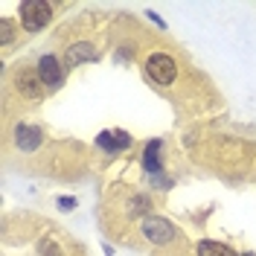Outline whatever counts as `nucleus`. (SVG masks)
<instances>
[{"label": "nucleus", "instance_id": "nucleus-8", "mask_svg": "<svg viewBox=\"0 0 256 256\" xmlns=\"http://www.w3.org/2000/svg\"><path fill=\"white\" fill-rule=\"evenodd\" d=\"M96 143L102 146L105 152H122V148L131 146V137H128L126 131H102L96 137Z\"/></svg>", "mask_w": 256, "mask_h": 256}, {"label": "nucleus", "instance_id": "nucleus-1", "mask_svg": "<svg viewBox=\"0 0 256 256\" xmlns=\"http://www.w3.org/2000/svg\"><path fill=\"white\" fill-rule=\"evenodd\" d=\"M52 20V6L47 0H24L20 3V24L26 32H41Z\"/></svg>", "mask_w": 256, "mask_h": 256}, {"label": "nucleus", "instance_id": "nucleus-13", "mask_svg": "<svg viewBox=\"0 0 256 256\" xmlns=\"http://www.w3.org/2000/svg\"><path fill=\"white\" fill-rule=\"evenodd\" d=\"M152 186H158V190H160V186H169V180L158 172V175H152Z\"/></svg>", "mask_w": 256, "mask_h": 256}, {"label": "nucleus", "instance_id": "nucleus-15", "mask_svg": "<svg viewBox=\"0 0 256 256\" xmlns=\"http://www.w3.org/2000/svg\"><path fill=\"white\" fill-rule=\"evenodd\" d=\"M148 20H154V24H158L160 30H163V26H166V24H163V20H160V18H158V15H154V12H148Z\"/></svg>", "mask_w": 256, "mask_h": 256}, {"label": "nucleus", "instance_id": "nucleus-4", "mask_svg": "<svg viewBox=\"0 0 256 256\" xmlns=\"http://www.w3.org/2000/svg\"><path fill=\"white\" fill-rule=\"evenodd\" d=\"M38 76H41V82H44V88L47 90H58L64 82V64L56 58V56H41L38 58Z\"/></svg>", "mask_w": 256, "mask_h": 256}, {"label": "nucleus", "instance_id": "nucleus-7", "mask_svg": "<svg viewBox=\"0 0 256 256\" xmlns=\"http://www.w3.org/2000/svg\"><path fill=\"white\" fill-rule=\"evenodd\" d=\"M44 143V131L35 126H18L15 128V146L20 152H35L38 146Z\"/></svg>", "mask_w": 256, "mask_h": 256}, {"label": "nucleus", "instance_id": "nucleus-14", "mask_svg": "<svg viewBox=\"0 0 256 256\" xmlns=\"http://www.w3.org/2000/svg\"><path fill=\"white\" fill-rule=\"evenodd\" d=\"M58 207L62 210H73L76 207V198H58Z\"/></svg>", "mask_w": 256, "mask_h": 256}, {"label": "nucleus", "instance_id": "nucleus-2", "mask_svg": "<svg viewBox=\"0 0 256 256\" xmlns=\"http://www.w3.org/2000/svg\"><path fill=\"white\" fill-rule=\"evenodd\" d=\"M146 73L158 82V84L166 88V84H172V82L178 79V62L169 52H152V56L146 58Z\"/></svg>", "mask_w": 256, "mask_h": 256}, {"label": "nucleus", "instance_id": "nucleus-5", "mask_svg": "<svg viewBox=\"0 0 256 256\" xmlns=\"http://www.w3.org/2000/svg\"><path fill=\"white\" fill-rule=\"evenodd\" d=\"M15 88L20 96H26V99H41V96L47 94V88H44V82L38 76V70H30V67H20L15 76Z\"/></svg>", "mask_w": 256, "mask_h": 256}, {"label": "nucleus", "instance_id": "nucleus-9", "mask_svg": "<svg viewBox=\"0 0 256 256\" xmlns=\"http://www.w3.org/2000/svg\"><path fill=\"white\" fill-rule=\"evenodd\" d=\"M160 158H163V143L160 140H152L143 152V169L148 175H158L160 172Z\"/></svg>", "mask_w": 256, "mask_h": 256}, {"label": "nucleus", "instance_id": "nucleus-3", "mask_svg": "<svg viewBox=\"0 0 256 256\" xmlns=\"http://www.w3.org/2000/svg\"><path fill=\"white\" fill-rule=\"evenodd\" d=\"M140 233H143V239H148L152 244H169V242L178 236L175 224L169 222V218H163V216H148V218L140 224Z\"/></svg>", "mask_w": 256, "mask_h": 256}, {"label": "nucleus", "instance_id": "nucleus-10", "mask_svg": "<svg viewBox=\"0 0 256 256\" xmlns=\"http://www.w3.org/2000/svg\"><path fill=\"white\" fill-rule=\"evenodd\" d=\"M195 254L198 256H239L230 244H224V242H198V248H195Z\"/></svg>", "mask_w": 256, "mask_h": 256}, {"label": "nucleus", "instance_id": "nucleus-12", "mask_svg": "<svg viewBox=\"0 0 256 256\" xmlns=\"http://www.w3.org/2000/svg\"><path fill=\"white\" fill-rule=\"evenodd\" d=\"M12 38H15L12 20H9V18H3V20H0V44H3V47H9V44H12Z\"/></svg>", "mask_w": 256, "mask_h": 256}, {"label": "nucleus", "instance_id": "nucleus-11", "mask_svg": "<svg viewBox=\"0 0 256 256\" xmlns=\"http://www.w3.org/2000/svg\"><path fill=\"white\" fill-rule=\"evenodd\" d=\"M128 212H131V216H146V212H148V207H152V201H148V198H146V195H137V198H131V204H128Z\"/></svg>", "mask_w": 256, "mask_h": 256}, {"label": "nucleus", "instance_id": "nucleus-6", "mask_svg": "<svg viewBox=\"0 0 256 256\" xmlns=\"http://www.w3.org/2000/svg\"><path fill=\"white\" fill-rule=\"evenodd\" d=\"M90 58H96V50L90 41H79V44H70V50L64 52V70H70V67H79L82 62H90Z\"/></svg>", "mask_w": 256, "mask_h": 256}, {"label": "nucleus", "instance_id": "nucleus-16", "mask_svg": "<svg viewBox=\"0 0 256 256\" xmlns=\"http://www.w3.org/2000/svg\"><path fill=\"white\" fill-rule=\"evenodd\" d=\"M239 256H256V254H250V250H244V254H239Z\"/></svg>", "mask_w": 256, "mask_h": 256}]
</instances>
